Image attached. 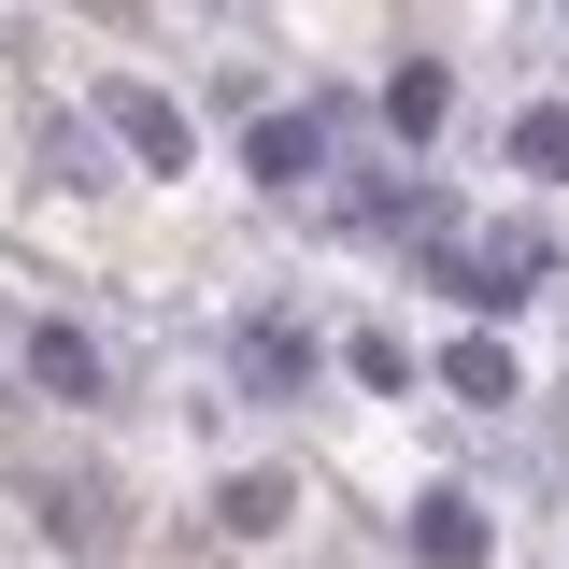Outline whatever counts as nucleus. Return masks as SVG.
<instances>
[{
	"mask_svg": "<svg viewBox=\"0 0 569 569\" xmlns=\"http://www.w3.org/2000/svg\"><path fill=\"white\" fill-rule=\"evenodd\" d=\"M242 171H257L271 200H313V186H328V114H257V129H242Z\"/></svg>",
	"mask_w": 569,
	"mask_h": 569,
	"instance_id": "1",
	"label": "nucleus"
},
{
	"mask_svg": "<svg viewBox=\"0 0 569 569\" xmlns=\"http://www.w3.org/2000/svg\"><path fill=\"white\" fill-rule=\"evenodd\" d=\"M242 399H313V370H328V356H313V328H284V313H242Z\"/></svg>",
	"mask_w": 569,
	"mask_h": 569,
	"instance_id": "2",
	"label": "nucleus"
},
{
	"mask_svg": "<svg viewBox=\"0 0 569 569\" xmlns=\"http://www.w3.org/2000/svg\"><path fill=\"white\" fill-rule=\"evenodd\" d=\"M100 129L129 142L142 171H186V100H157V86H100Z\"/></svg>",
	"mask_w": 569,
	"mask_h": 569,
	"instance_id": "3",
	"label": "nucleus"
},
{
	"mask_svg": "<svg viewBox=\"0 0 569 569\" xmlns=\"http://www.w3.org/2000/svg\"><path fill=\"white\" fill-rule=\"evenodd\" d=\"M413 569H485V498L470 485H427L413 498Z\"/></svg>",
	"mask_w": 569,
	"mask_h": 569,
	"instance_id": "4",
	"label": "nucleus"
},
{
	"mask_svg": "<svg viewBox=\"0 0 569 569\" xmlns=\"http://www.w3.org/2000/svg\"><path fill=\"white\" fill-rule=\"evenodd\" d=\"M441 385H456L470 413H512V399H527V370H512V342H485V328H470V342H441Z\"/></svg>",
	"mask_w": 569,
	"mask_h": 569,
	"instance_id": "5",
	"label": "nucleus"
},
{
	"mask_svg": "<svg viewBox=\"0 0 569 569\" xmlns=\"http://www.w3.org/2000/svg\"><path fill=\"white\" fill-rule=\"evenodd\" d=\"M14 356H29V385H43V399H100V342H86V328H58V313H43Z\"/></svg>",
	"mask_w": 569,
	"mask_h": 569,
	"instance_id": "6",
	"label": "nucleus"
},
{
	"mask_svg": "<svg viewBox=\"0 0 569 569\" xmlns=\"http://www.w3.org/2000/svg\"><path fill=\"white\" fill-rule=\"evenodd\" d=\"M441 114H456L441 58H399V71H385V129H399V142H441Z\"/></svg>",
	"mask_w": 569,
	"mask_h": 569,
	"instance_id": "7",
	"label": "nucleus"
},
{
	"mask_svg": "<svg viewBox=\"0 0 569 569\" xmlns=\"http://www.w3.org/2000/svg\"><path fill=\"white\" fill-rule=\"evenodd\" d=\"M284 512H299V485H284V470H228V498H213V527H228V541H271Z\"/></svg>",
	"mask_w": 569,
	"mask_h": 569,
	"instance_id": "8",
	"label": "nucleus"
},
{
	"mask_svg": "<svg viewBox=\"0 0 569 569\" xmlns=\"http://www.w3.org/2000/svg\"><path fill=\"white\" fill-rule=\"evenodd\" d=\"M512 171H556V186H569V100H541V114H512Z\"/></svg>",
	"mask_w": 569,
	"mask_h": 569,
	"instance_id": "9",
	"label": "nucleus"
},
{
	"mask_svg": "<svg viewBox=\"0 0 569 569\" xmlns=\"http://www.w3.org/2000/svg\"><path fill=\"white\" fill-rule=\"evenodd\" d=\"M342 370H356V385H385V399L413 385V356H399V328H356V342H342Z\"/></svg>",
	"mask_w": 569,
	"mask_h": 569,
	"instance_id": "10",
	"label": "nucleus"
}]
</instances>
